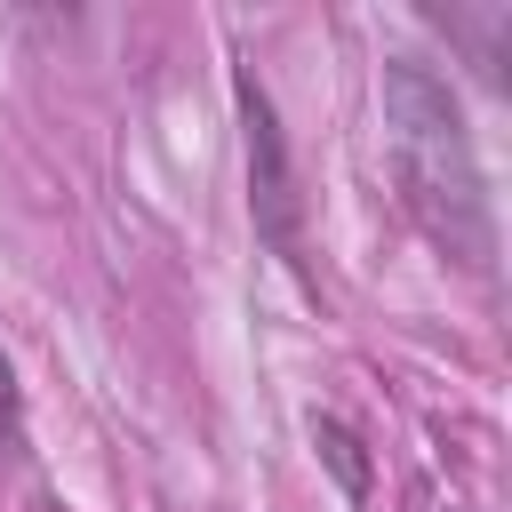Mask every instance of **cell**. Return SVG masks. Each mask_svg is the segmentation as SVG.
<instances>
[{
    "label": "cell",
    "instance_id": "cell-4",
    "mask_svg": "<svg viewBox=\"0 0 512 512\" xmlns=\"http://www.w3.org/2000/svg\"><path fill=\"white\" fill-rule=\"evenodd\" d=\"M16 424H24V392H16V360H8V344H0V448L16 440Z\"/></svg>",
    "mask_w": 512,
    "mask_h": 512
},
{
    "label": "cell",
    "instance_id": "cell-1",
    "mask_svg": "<svg viewBox=\"0 0 512 512\" xmlns=\"http://www.w3.org/2000/svg\"><path fill=\"white\" fill-rule=\"evenodd\" d=\"M384 128H392V176L408 192V216L424 224V240L464 264V272H496V216H488V176L464 128L456 88L424 64V56H384Z\"/></svg>",
    "mask_w": 512,
    "mask_h": 512
},
{
    "label": "cell",
    "instance_id": "cell-3",
    "mask_svg": "<svg viewBox=\"0 0 512 512\" xmlns=\"http://www.w3.org/2000/svg\"><path fill=\"white\" fill-rule=\"evenodd\" d=\"M312 440L328 448V464H336V480H344V496H360V488H368V472H360V440H352V432H344L336 416H320V424H312Z\"/></svg>",
    "mask_w": 512,
    "mask_h": 512
},
{
    "label": "cell",
    "instance_id": "cell-2",
    "mask_svg": "<svg viewBox=\"0 0 512 512\" xmlns=\"http://www.w3.org/2000/svg\"><path fill=\"white\" fill-rule=\"evenodd\" d=\"M232 88H240V144H248V216H256V232L304 272V192H296V168H288L280 112H272V96L256 88L248 64L232 72Z\"/></svg>",
    "mask_w": 512,
    "mask_h": 512
}]
</instances>
